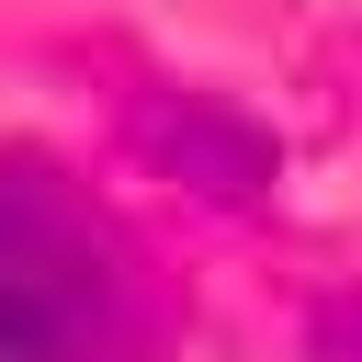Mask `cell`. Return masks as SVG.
<instances>
[{"instance_id":"2","label":"cell","mask_w":362,"mask_h":362,"mask_svg":"<svg viewBox=\"0 0 362 362\" xmlns=\"http://www.w3.org/2000/svg\"><path fill=\"white\" fill-rule=\"evenodd\" d=\"M136 136H147L181 181H204V192H260V181H272V136H260V124H238V113H215V102L158 90V102L136 113Z\"/></svg>"},{"instance_id":"1","label":"cell","mask_w":362,"mask_h":362,"mask_svg":"<svg viewBox=\"0 0 362 362\" xmlns=\"http://www.w3.org/2000/svg\"><path fill=\"white\" fill-rule=\"evenodd\" d=\"M113 294L102 226L45 181H0V362H102L124 339Z\"/></svg>"},{"instance_id":"3","label":"cell","mask_w":362,"mask_h":362,"mask_svg":"<svg viewBox=\"0 0 362 362\" xmlns=\"http://www.w3.org/2000/svg\"><path fill=\"white\" fill-rule=\"evenodd\" d=\"M317 362H362V317H351V305H339V317L317 328Z\"/></svg>"}]
</instances>
